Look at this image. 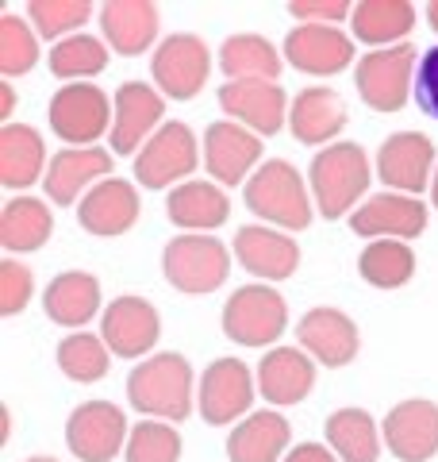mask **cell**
I'll return each mask as SVG.
<instances>
[{
  "instance_id": "obj_24",
  "label": "cell",
  "mask_w": 438,
  "mask_h": 462,
  "mask_svg": "<svg viewBox=\"0 0 438 462\" xmlns=\"http://www.w3.org/2000/svg\"><path fill=\"white\" fill-rule=\"evenodd\" d=\"M346 127V105L331 85H308L292 97L288 108V132L304 147H331V139H339Z\"/></svg>"
},
{
  "instance_id": "obj_20",
  "label": "cell",
  "mask_w": 438,
  "mask_h": 462,
  "mask_svg": "<svg viewBox=\"0 0 438 462\" xmlns=\"http://www.w3.org/2000/svg\"><path fill=\"white\" fill-rule=\"evenodd\" d=\"M297 343L315 358L319 366L339 370V366H350L358 358L361 336H358V324L350 320L342 309L319 305V309H308V312L300 316Z\"/></svg>"
},
{
  "instance_id": "obj_31",
  "label": "cell",
  "mask_w": 438,
  "mask_h": 462,
  "mask_svg": "<svg viewBox=\"0 0 438 462\" xmlns=\"http://www.w3.org/2000/svg\"><path fill=\"white\" fill-rule=\"evenodd\" d=\"M47 162V143L32 124H5L0 127V185L5 189H27L35 185Z\"/></svg>"
},
{
  "instance_id": "obj_18",
  "label": "cell",
  "mask_w": 438,
  "mask_h": 462,
  "mask_svg": "<svg viewBox=\"0 0 438 462\" xmlns=\"http://www.w3.org/2000/svg\"><path fill=\"white\" fill-rule=\"evenodd\" d=\"M381 439L400 462H431L438 455V404L427 397H412L392 404Z\"/></svg>"
},
{
  "instance_id": "obj_38",
  "label": "cell",
  "mask_w": 438,
  "mask_h": 462,
  "mask_svg": "<svg viewBox=\"0 0 438 462\" xmlns=\"http://www.w3.org/2000/svg\"><path fill=\"white\" fill-rule=\"evenodd\" d=\"M39 62V35L23 16H0V78H20Z\"/></svg>"
},
{
  "instance_id": "obj_4",
  "label": "cell",
  "mask_w": 438,
  "mask_h": 462,
  "mask_svg": "<svg viewBox=\"0 0 438 462\" xmlns=\"http://www.w3.org/2000/svg\"><path fill=\"white\" fill-rule=\"evenodd\" d=\"M162 273L166 282L188 297H208L231 273L227 243L215 236H196V231H181L173 236L162 251Z\"/></svg>"
},
{
  "instance_id": "obj_45",
  "label": "cell",
  "mask_w": 438,
  "mask_h": 462,
  "mask_svg": "<svg viewBox=\"0 0 438 462\" xmlns=\"http://www.w3.org/2000/svg\"><path fill=\"white\" fill-rule=\"evenodd\" d=\"M12 108H16V89L5 81V89H0V116H5V124H12L8 116H12Z\"/></svg>"
},
{
  "instance_id": "obj_41",
  "label": "cell",
  "mask_w": 438,
  "mask_h": 462,
  "mask_svg": "<svg viewBox=\"0 0 438 462\" xmlns=\"http://www.w3.org/2000/svg\"><path fill=\"white\" fill-rule=\"evenodd\" d=\"M32 297H35V273L23 263H16V258H5L0 263V316L5 320L20 316L32 305Z\"/></svg>"
},
{
  "instance_id": "obj_23",
  "label": "cell",
  "mask_w": 438,
  "mask_h": 462,
  "mask_svg": "<svg viewBox=\"0 0 438 462\" xmlns=\"http://www.w3.org/2000/svg\"><path fill=\"white\" fill-rule=\"evenodd\" d=\"M139 212H142V200H139L135 181L105 178L81 197L78 224L89 231V236H123V231L135 227Z\"/></svg>"
},
{
  "instance_id": "obj_30",
  "label": "cell",
  "mask_w": 438,
  "mask_h": 462,
  "mask_svg": "<svg viewBox=\"0 0 438 462\" xmlns=\"http://www.w3.org/2000/svg\"><path fill=\"white\" fill-rule=\"evenodd\" d=\"M415 27V5L407 0H358L350 12V32L373 51L400 47Z\"/></svg>"
},
{
  "instance_id": "obj_33",
  "label": "cell",
  "mask_w": 438,
  "mask_h": 462,
  "mask_svg": "<svg viewBox=\"0 0 438 462\" xmlns=\"http://www.w3.org/2000/svg\"><path fill=\"white\" fill-rule=\"evenodd\" d=\"M50 231H54V216L47 200L39 197H16L0 212V247L8 254H32L47 247Z\"/></svg>"
},
{
  "instance_id": "obj_17",
  "label": "cell",
  "mask_w": 438,
  "mask_h": 462,
  "mask_svg": "<svg viewBox=\"0 0 438 462\" xmlns=\"http://www.w3.org/2000/svg\"><path fill=\"white\" fill-rule=\"evenodd\" d=\"M219 108L231 124H242L254 135H277L288 120V97L277 81H224Z\"/></svg>"
},
{
  "instance_id": "obj_28",
  "label": "cell",
  "mask_w": 438,
  "mask_h": 462,
  "mask_svg": "<svg viewBox=\"0 0 438 462\" xmlns=\"http://www.w3.org/2000/svg\"><path fill=\"white\" fill-rule=\"evenodd\" d=\"M166 216H169L173 227L208 236V231L227 224L231 200L224 193V185H215V181H185V185H178V189H169Z\"/></svg>"
},
{
  "instance_id": "obj_1",
  "label": "cell",
  "mask_w": 438,
  "mask_h": 462,
  "mask_svg": "<svg viewBox=\"0 0 438 462\" xmlns=\"http://www.w3.org/2000/svg\"><path fill=\"white\" fill-rule=\"evenodd\" d=\"M127 401L151 420H188L193 416V366L178 351H162L135 363L127 374Z\"/></svg>"
},
{
  "instance_id": "obj_35",
  "label": "cell",
  "mask_w": 438,
  "mask_h": 462,
  "mask_svg": "<svg viewBox=\"0 0 438 462\" xmlns=\"http://www.w3.org/2000/svg\"><path fill=\"white\" fill-rule=\"evenodd\" d=\"M358 273L373 289H400L415 278V251L404 239H370L358 254Z\"/></svg>"
},
{
  "instance_id": "obj_10",
  "label": "cell",
  "mask_w": 438,
  "mask_h": 462,
  "mask_svg": "<svg viewBox=\"0 0 438 462\" xmlns=\"http://www.w3.org/2000/svg\"><path fill=\"white\" fill-rule=\"evenodd\" d=\"M193 170H196V135L181 120H166L135 154V181L142 189H166V185L178 189V185L188 181Z\"/></svg>"
},
{
  "instance_id": "obj_43",
  "label": "cell",
  "mask_w": 438,
  "mask_h": 462,
  "mask_svg": "<svg viewBox=\"0 0 438 462\" xmlns=\"http://www.w3.org/2000/svg\"><path fill=\"white\" fill-rule=\"evenodd\" d=\"M354 5L346 0H288V16H297L300 23H339L350 20Z\"/></svg>"
},
{
  "instance_id": "obj_19",
  "label": "cell",
  "mask_w": 438,
  "mask_h": 462,
  "mask_svg": "<svg viewBox=\"0 0 438 462\" xmlns=\"http://www.w3.org/2000/svg\"><path fill=\"white\" fill-rule=\"evenodd\" d=\"M350 231L361 239H419L427 231V205L407 193H377L350 212Z\"/></svg>"
},
{
  "instance_id": "obj_47",
  "label": "cell",
  "mask_w": 438,
  "mask_h": 462,
  "mask_svg": "<svg viewBox=\"0 0 438 462\" xmlns=\"http://www.w3.org/2000/svg\"><path fill=\"white\" fill-rule=\"evenodd\" d=\"M431 200H434V208H438V166H434V178H431Z\"/></svg>"
},
{
  "instance_id": "obj_40",
  "label": "cell",
  "mask_w": 438,
  "mask_h": 462,
  "mask_svg": "<svg viewBox=\"0 0 438 462\" xmlns=\"http://www.w3.org/2000/svg\"><path fill=\"white\" fill-rule=\"evenodd\" d=\"M27 16L39 39H69L78 27H85V20L93 16L89 0H32L27 5Z\"/></svg>"
},
{
  "instance_id": "obj_5",
  "label": "cell",
  "mask_w": 438,
  "mask_h": 462,
  "mask_svg": "<svg viewBox=\"0 0 438 462\" xmlns=\"http://www.w3.org/2000/svg\"><path fill=\"white\" fill-rule=\"evenodd\" d=\"M288 328V305L273 285L254 282L227 297L224 336L239 346H273Z\"/></svg>"
},
{
  "instance_id": "obj_7",
  "label": "cell",
  "mask_w": 438,
  "mask_h": 462,
  "mask_svg": "<svg viewBox=\"0 0 438 462\" xmlns=\"http://www.w3.org/2000/svg\"><path fill=\"white\" fill-rule=\"evenodd\" d=\"M112 97L93 81H73L62 85L50 97L47 120L50 132L58 139H66L69 147H96V139H105V132H112Z\"/></svg>"
},
{
  "instance_id": "obj_44",
  "label": "cell",
  "mask_w": 438,
  "mask_h": 462,
  "mask_svg": "<svg viewBox=\"0 0 438 462\" xmlns=\"http://www.w3.org/2000/svg\"><path fill=\"white\" fill-rule=\"evenodd\" d=\"M285 462H339V455L324 443H300V447H288Z\"/></svg>"
},
{
  "instance_id": "obj_29",
  "label": "cell",
  "mask_w": 438,
  "mask_h": 462,
  "mask_svg": "<svg viewBox=\"0 0 438 462\" xmlns=\"http://www.w3.org/2000/svg\"><path fill=\"white\" fill-rule=\"evenodd\" d=\"M42 312H47L54 324L81 331V324H89L100 312V282L85 270L58 273V278H50V285L42 289Z\"/></svg>"
},
{
  "instance_id": "obj_3",
  "label": "cell",
  "mask_w": 438,
  "mask_h": 462,
  "mask_svg": "<svg viewBox=\"0 0 438 462\" xmlns=\"http://www.w3.org/2000/svg\"><path fill=\"white\" fill-rule=\"evenodd\" d=\"M242 200L258 220H266L269 227L281 231H304L315 216V200L308 181L300 178V170L285 162V158H269L261 162L251 181L242 185Z\"/></svg>"
},
{
  "instance_id": "obj_12",
  "label": "cell",
  "mask_w": 438,
  "mask_h": 462,
  "mask_svg": "<svg viewBox=\"0 0 438 462\" xmlns=\"http://www.w3.org/2000/svg\"><path fill=\"white\" fill-rule=\"evenodd\" d=\"M285 62L308 78H334L354 62V39L339 23H297L285 35Z\"/></svg>"
},
{
  "instance_id": "obj_42",
  "label": "cell",
  "mask_w": 438,
  "mask_h": 462,
  "mask_svg": "<svg viewBox=\"0 0 438 462\" xmlns=\"http://www.w3.org/2000/svg\"><path fill=\"white\" fill-rule=\"evenodd\" d=\"M412 97L423 116L438 120V47H431L427 54L419 58L415 66V85H412Z\"/></svg>"
},
{
  "instance_id": "obj_32",
  "label": "cell",
  "mask_w": 438,
  "mask_h": 462,
  "mask_svg": "<svg viewBox=\"0 0 438 462\" xmlns=\"http://www.w3.org/2000/svg\"><path fill=\"white\" fill-rule=\"evenodd\" d=\"M285 66V54L273 47L266 35L239 32L227 35L219 47V69L227 81H277Z\"/></svg>"
},
{
  "instance_id": "obj_34",
  "label": "cell",
  "mask_w": 438,
  "mask_h": 462,
  "mask_svg": "<svg viewBox=\"0 0 438 462\" xmlns=\"http://www.w3.org/2000/svg\"><path fill=\"white\" fill-rule=\"evenodd\" d=\"M324 431L339 462H377V455H381V431L365 409H334Z\"/></svg>"
},
{
  "instance_id": "obj_27",
  "label": "cell",
  "mask_w": 438,
  "mask_h": 462,
  "mask_svg": "<svg viewBox=\"0 0 438 462\" xmlns=\"http://www.w3.org/2000/svg\"><path fill=\"white\" fill-rule=\"evenodd\" d=\"M288 439H292L288 416L261 409V412H251L246 420H239L231 428L227 458L231 462H285Z\"/></svg>"
},
{
  "instance_id": "obj_48",
  "label": "cell",
  "mask_w": 438,
  "mask_h": 462,
  "mask_svg": "<svg viewBox=\"0 0 438 462\" xmlns=\"http://www.w3.org/2000/svg\"><path fill=\"white\" fill-rule=\"evenodd\" d=\"M23 462H62V458H50V455H35V458H23Z\"/></svg>"
},
{
  "instance_id": "obj_25",
  "label": "cell",
  "mask_w": 438,
  "mask_h": 462,
  "mask_svg": "<svg viewBox=\"0 0 438 462\" xmlns=\"http://www.w3.org/2000/svg\"><path fill=\"white\" fill-rule=\"evenodd\" d=\"M315 385V358L304 346H269L258 363V393L269 404H300Z\"/></svg>"
},
{
  "instance_id": "obj_13",
  "label": "cell",
  "mask_w": 438,
  "mask_h": 462,
  "mask_svg": "<svg viewBox=\"0 0 438 462\" xmlns=\"http://www.w3.org/2000/svg\"><path fill=\"white\" fill-rule=\"evenodd\" d=\"M112 154H139L146 147L158 127H162V116H166V97L154 89L151 81H123L112 97Z\"/></svg>"
},
{
  "instance_id": "obj_6",
  "label": "cell",
  "mask_w": 438,
  "mask_h": 462,
  "mask_svg": "<svg viewBox=\"0 0 438 462\" xmlns=\"http://www.w3.org/2000/svg\"><path fill=\"white\" fill-rule=\"evenodd\" d=\"M415 66H419V54L412 42L370 51L354 66V89L373 112H400L407 105V97H412Z\"/></svg>"
},
{
  "instance_id": "obj_26",
  "label": "cell",
  "mask_w": 438,
  "mask_h": 462,
  "mask_svg": "<svg viewBox=\"0 0 438 462\" xmlns=\"http://www.w3.org/2000/svg\"><path fill=\"white\" fill-rule=\"evenodd\" d=\"M96 20L105 42L123 58H139L151 51L158 39V23H162L158 5H151V0H108Z\"/></svg>"
},
{
  "instance_id": "obj_36",
  "label": "cell",
  "mask_w": 438,
  "mask_h": 462,
  "mask_svg": "<svg viewBox=\"0 0 438 462\" xmlns=\"http://www.w3.org/2000/svg\"><path fill=\"white\" fill-rule=\"evenodd\" d=\"M112 366V351L105 336H93V331H69V336L58 343V370L66 374L69 382L78 385H93L108 374Z\"/></svg>"
},
{
  "instance_id": "obj_16",
  "label": "cell",
  "mask_w": 438,
  "mask_h": 462,
  "mask_svg": "<svg viewBox=\"0 0 438 462\" xmlns=\"http://www.w3.org/2000/svg\"><path fill=\"white\" fill-rule=\"evenodd\" d=\"M100 336H105L108 351L115 358H142L154 351L158 336H162V316H158V309L146 297L123 293L105 309Z\"/></svg>"
},
{
  "instance_id": "obj_8",
  "label": "cell",
  "mask_w": 438,
  "mask_h": 462,
  "mask_svg": "<svg viewBox=\"0 0 438 462\" xmlns=\"http://www.w3.org/2000/svg\"><path fill=\"white\" fill-rule=\"evenodd\" d=\"M212 74V54L208 42L193 32H173L154 47L151 58V78L154 89L169 100H193Z\"/></svg>"
},
{
  "instance_id": "obj_46",
  "label": "cell",
  "mask_w": 438,
  "mask_h": 462,
  "mask_svg": "<svg viewBox=\"0 0 438 462\" xmlns=\"http://www.w3.org/2000/svg\"><path fill=\"white\" fill-rule=\"evenodd\" d=\"M427 23H431V32L438 35V0H431V5H427Z\"/></svg>"
},
{
  "instance_id": "obj_22",
  "label": "cell",
  "mask_w": 438,
  "mask_h": 462,
  "mask_svg": "<svg viewBox=\"0 0 438 462\" xmlns=\"http://www.w3.org/2000/svg\"><path fill=\"white\" fill-rule=\"evenodd\" d=\"M112 151L105 147H66L50 158L47 178H42V189H47V200L54 205H73L81 197L100 185L105 178H112Z\"/></svg>"
},
{
  "instance_id": "obj_9",
  "label": "cell",
  "mask_w": 438,
  "mask_h": 462,
  "mask_svg": "<svg viewBox=\"0 0 438 462\" xmlns=\"http://www.w3.org/2000/svg\"><path fill=\"white\" fill-rule=\"evenodd\" d=\"M254 404V370L242 358H215L200 374L196 389V409L204 424L227 428L235 420H246Z\"/></svg>"
},
{
  "instance_id": "obj_15",
  "label": "cell",
  "mask_w": 438,
  "mask_h": 462,
  "mask_svg": "<svg viewBox=\"0 0 438 462\" xmlns=\"http://www.w3.org/2000/svg\"><path fill=\"white\" fill-rule=\"evenodd\" d=\"M434 143L423 132H392L381 151H377V178H381L392 193L415 197L431 189L434 178Z\"/></svg>"
},
{
  "instance_id": "obj_37",
  "label": "cell",
  "mask_w": 438,
  "mask_h": 462,
  "mask_svg": "<svg viewBox=\"0 0 438 462\" xmlns=\"http://www.w3.org/2000/svg\"><path fill=\"white\" fill-rule=\"evenodd\" d=\"M108 47L93 35H69L62 42H54L50 54H47V66L54 78H62L66 85L73 81H85V78H96L108 69Z\"/></svg>"
},
{
  "instance_id": "obj_11",
  "label": "cell",
  "mask_w": 438,
  "mask_h": 462,
  "mask_svg": "<svg viewBox=\"0 0 438 462\" xmlns=\"http://www.w3.org/2000/svg\"><path fill=\"white\" fill-rule=\"evenodd\" d=\"M127 416L112 401H85L66 416V447L81 462H112L127 447Z\"/></svg>"
},
{
  "instance_id": "obj_21",
  "label": "cell",
  "mask_w": 438,
  "mask_h": 462,
  "mask_svg": "<svg viewBox=\"0 0 438 462\" xmlns=\"http://www.w3.org/2000/svg\"><path fill=\"white\" fill-rule=\"evenodd\" d=\"M231 254H235V263H242V270L254 273L258 282H285L300 266L297 239L277 227H266V224L239 227L235 243H231Z\"/></svg>"
},
{
  "instance_id": "obj_39",
  "label": "cell",
  "mask_w": 438,
  "mask_h": 462,
  "mask_svg": "<svg viewBox=\"0 0 438 462\" xmlns=\"http://www.w3.org/2000/svg\"><path fill=\"white\" fill-rule=\"evenodd\" d=\"M123 458L127 462H181L178 428L169 420H139L127 436Z\"/></svg>"
},
{
  "instance_id": "obj_2",
  "label": "cell",
  "mask_w": 438,
  "mask_h": 462,
  "mask_svg": "<svg viewBox=\"0 0 438 462\" xmlns=\"http://www.w3.org/2000/svg\"><path fill=\"white\" fill-rule=\"evenodd\" d=\"M373 173L377 170L370 166V154H365L361 143L339 139V143H331V147L315 151L312 166H308V189H312L319 216H324V220H342L365 197Z\"/></svg>"
},
{
  "instance_id": "obj_14",
  "label": "cell",
  "mask_w": 438,
  "mask_h": 462,
  "mask_svg": "<svg viewBox=\"0 0 438 462\" xmlns=\"http://www.w3.org/2000/svg\"><path fill=\"white\" fill-rule=\"evenodd\" d=\"M200 158H204V170L212 173L215 185H246L251 173L258 170L261 162V135L246 132L242 124H231V120H215L204 127V147H200Z\"/></svg>"
}]
</instances>
